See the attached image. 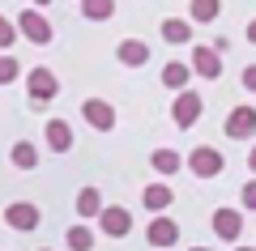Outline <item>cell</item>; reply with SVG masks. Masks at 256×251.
Segmentation results:
<instances>
[{"label": "cell", "mask_w": 256, "mask_h": 251, "mask_svg": "<svg viewBox=\"0 0 256 251\" xmlns=\"http://www.w3.org/2000/svg\"><path fill=\"white\" fill-rule=\"evenodd\" d=\"M248 171H256V145L248 149Z\"/></svg>", "instance_id": "83f0119b"}, {"label": "cell", "mask_w": 256, "mask_h": 251, "mask_svg": "<svg viewBox=\"0 0 256 251\" xmlns=\"http://www.w3.org/2000/svg\"><path fill=\"white\" fill-rule=\"evenodd\" d=\"M9 158H13V166H18V171H34V162H38V149L30 141H18L9 149Z\"/></svg>", "instance_id": "ac0fdd59"}, {"label": "cell", "mask_w": 256, "mask_h": 251, "mask_svg": "<svg viewBox=\"0 0 256 251\" xmlns=\"http://www.w3.org/2000/svg\"><path fill=\"white\" fill-rule=\"evenodd\" d=\"M98 226H102L107 239H124V234L132 230V213L120 209V205H107V209H102V217H98Z\"/></svg>", "instance_id": "9c48e42d"}, {"label": "cell", "mask_w": 256, "mask_h": 251, "mask_svg": "<svg viewBox=\"0 0 256 251\" xmlns=\"http://www.w3.org/2000/svg\"><path fill=\"white\" fill-rule=\"evenodd\" d=\"M235 251H256V247H235Z\"/></svg>", "instance_id": "f1b7e54d"}, {"label": "cell", "mask_w": 256, "mask_h": 251, "mask_svg": "<svg viewBox=\"0 0 256 251\" xmlns=\"http://www.w3.org/2000/svg\"><path fill=\"white\" fill-rule=\"evenodd\" d=\"M192 251H210V247H192Z\"/></svg>", "instance_id": "4dcf8cb0"}, {"label": "cell", "mask_w": 256, "mask_h": 251, "mask_svg": "<svg viewBox=\"0 0 256 251\" xmlns=\"http://www.w3.org/2000/svg\"><path fill=\"white\" fill-rule=\"evenodd\" d=\"M226 136L230 141H248L256 136V107H235L226 115Z\"/></svg>", "instance_id": "52a82bcc"}, {"label": "cell", "mask_w": 256, "mask_h": 251, "mask_svg": "<svg viewBox=\"0 0 256 251\" xmlns=\"http://www.w3.org/2000/svg\"><path fill=\"white\" fill-rule=\"evenodd\" d=\"M188 13H192V21H201V26H205V21H214L222 13V0H192Z\"/></svg>", "instance_id": "7402d4cb"}, {"label": "cell", "mask_w": 256, "mask_h": 251, "mask_svg": "<svg viewBox=\"0 0 256 251\" xmlns=\"http://www.w3.org/2000/svg\"><path fill=\"white\" fill-rule=\"evenodd\" d=\"M201 111H205V98H201V94H192V90H180V94H175V102H171L175 128H192L196 119H201Z\"/></svg>", "instance_id": "7a4b0ae2"}, {"label": "cell", "mask_w": 256, "mask_h": 251, "mask_svg": "<svg viewBox=\"0 0 256 251\" xmlns=\"http://www.w3.org/2000/svg\"><path fill=\"white\" fill-rule=\"evenodd\" d=\"M192 68H196V77L218 81L222 77V51L218 47H196V51H192Z\"/></svg>", "instance_id": "30bf717a"}, {"label": "cell", "mask_w": 256, "mask_h": 251, "mask_svg": "<svg viewBox=\"0 0 256 251\" xmlns=\"http://www.w3.org/2000/svg\"><path fill=\"white\" fill-rule=\"evenodd\" d=\"M244 90L256 94V64H252V68H244Z\"/></svg>", "instance_id": "484cf974"}, {"label": "cell", "mask_w": 256, "mask_h": 251, "mask_svg": "<svg viewBox=\"0 0 256 251\" xmlns=\"http://www.w3.org/2000/svg\"><path fill=\"white\" fill-rule=\"evenodd\" d=\"M34 4H52V0H34Z\"/></svg>", "instance_id": "f546056e"}, {"label": "cell", "mask_w": 256, "mask_h": 251, "mask_svg": "<svg viewBox=\"0 0 256 251\" xmlns=\"http://www.w3.org/2000/svg\"><path fill=\"white\" fill-rule=\"evenodd\" d=\"M210 226H214V234L226 239V243H235L239 234H244V217H239V209H214Z\"/></svg>", "instance_id": "ba28073f"}, {"label": "cell", "mask_w": 256, "mask_h": 251, "mask_svg": "<svg viewBox=\"0 0 256 251\" xmlns=\"http://www.w3.org/2000/svg\"><path fill=\"white\" fill-rule=\"evenodd\" d=\"M82 115H86V124L98 128V132H111V128H116V107H111L107 98H86Z\"/></svg>", "instance_id": "8992f818"}, {"label": "cell", "mask_w": 256, "mask_h": 251, "mask_svg": "<svg viewBox=\"0 0 256 251\" xmlns=\"http://www.w3.org/2000/svg\"><path fill=\"white\" fill-rule=\"evenodd\" d=\"M171 200H175V192L166 188V183H150V188L141 192V205L150 209V217H158V213H166V209H171Z\"/></svg>", "instance_id": "7c38bea8"}, {"label": "cell", "mask_w": 256, "mask_h": 251, "mask_svg": "<svg viewBox=\"0 0 256 251\" xmlns=\"http://www.w3.org/2000/svg\"><path fill=\"white\" fill-rule=\"evenodd\" d=\"M248 43H252V47H256V17H252V21H248Z\"/></svg>", "instance_id": "4316f807"}, {"label": "cell", "mask_w": 256, "mask_h": 251, "mask_svg": "<svg viewBox=\"0 0 256 251\" xmlns=\"http://www.w3.org/2000/svg\"><path fill=\"white\" fill-rule=\"evenodd\" d=\"M64 243H68V251H94V230L90 226H73L64 234Z\"/></svg>", "instance_id": "44dd1931"}, {"label": "cell", "mask_w": 256, "mask_h": 251, "mask_svg": "<svg viewBox=\"0 0 256 251\" xmlns=\"http://www.w3.org/2000/svg\"><path fill=\"white\" fill-rule=\"evenodd\" d=\"M239 200H244V209H248V213H256V179H252V183H244Z\"/></svg>", "instance_id": "d4e9b609"}, {"label": "cell", "mask_w": 256, "mask_h": 251, "mask_svg": "<svg viewBox=\"0 0 256 251\" xmlns=\"http://www.w3.org/2000/svg\"><path fill=\"white\" fill-rule=\"evenodd\" d=\"M38 222H43V213H38V205H30V200H13V205L4 209V226H13V230H38Z\"/></svg>", "instance_id": "5b68a950"}, {"label": "cell", "mask_w": 256, "mask_h": 251, "mask_svg": "<svg viewBox=\"0 0 256 251\" xmlns=\"http://www.w3.org/2000/svg\"><path fill=\"white\" fill-rule=\"evenodd\" d=\"M18 26H22V34H26L34 47H47V43H52V21H47L38 9H22Z\"/></svg>", "instance_id": "277c9868"}, {"label": "cell", "mask_w": 256, "mask_h": 251, "mask_svg": "<svg viewBox=\"0 0 256 251\" xmlns=\"http://www.w3.org/2000/svg\"><path fill=\"white\" fill-rule=\"evenodd\" d=\"M116 13V0H82V17L86 21H107Z\"/></svg>", "instance_id": "d6986e66"}, {"label": "cell", "mask_w": 256, "mask_h": 251, "mask_svg": "<svg viewBox=\"0 0 256 251\" xmlns=\"http://www.w3.org/2000/svg\"><path fill=\"white\" fill-rule=\"evenodd\" d=\"M73 209L82 217H102V209H107V205H102V192L98 188H82V192H77V200H73Z\"/></svg>", "instance_id": "9a60e30c"}, {"label": "cell", "mask_w": 256, "mask_h": 251, "mask_svg": "<svg viewBox=\"0 0 256 251\" xmlns=\"http://www.w3.org/2000/svg\"><path fill=\"white\" fill-rule=\"evenodd\" d=\"M162 38H166L171 47H184V43L192 38V26H188L184 17H166V21H162Z\"/></svg>", "instance_id": "e0dca14e"}, {"label": "cell", "mask_w": 256, "mask_h": 251, "mask_svg": "<svg viewBox=\"0 0 256 251\" xmlns=\"http://www.w3.org/2000/svg\"><path fill=\"white\" fill-rule=\"evenodd\" d=\"M26 90H30V102H52L60 94V77L52 68H30L26 72Z\"/></svg>", "instance_id": "3957f363"}, {"label": "cell", "mask_w": 256, "mask_h": 251, "mask_svg": "<svg viewBox=\"0 0 256 251\" xmlns=\"http://www.w3.org/2000/svg\"><path fill=\"white\" fill-rule=\"evenodd\" d=\"M43 136H47V145H52V153H68L73 149V128L64 124V119H52V124L43 128Z\"/></svg>", "instance_id": "5bb4252c"}, {"label": "cell", "mask_w": 256, "mask_h": 251, "mask_svg": "<svg viewBox=\"0 0 256 251\" xmlns=\"http://www.w3.org/2000/svg\"><path fill=\"white\" fill-rule=\"evenodd\" d=\"M188 171L196 175V179H214V175L226 171V158H222L214 145H201V149H192V153H188Z\"/></svg>", "instance_id": "6da1fadb"}, {"label": "cell", "mask_w": 256, "mask_h": 251, "mask_svg": "<svg viewBox=\"0 0 256 251\" xmlns=\"http://www.w3.org/2000/svg\"><path fill=\"white\" fill-rule=\"evenodd\" d=\"M18 30L22 26H13L9 17H0V47H13V43H18Z\"/></svg>", "instance_id": "cb8c5ba5"}, {"label": "cell", "mask_w": 256, "mask_h": 251, "mask_svg": "<svg viewBox=\"0 0 256 251\" xmlns=\"http://www.w3.org/2000/svg\"><path fill=\"white\" fill-rule=\"evenodd\" d=\"M18 68H22V64L13 60V55H0V85H9V81H18Z\"/></svg>", "instance_id": "603a6c76"}, {"label": "cell", "mask_w": 256, "mask_h": 251, "mask_svg": "<svg viewBox=\"0 0 256 251\" xmlns=\"http://www.w3.org/2000/svg\"><path fill=\"white\" fill-rule=\"evenodd\" d=\"M120 64H128V68H141V64H150V47L141 43V38H124V43L116 47Z\"/></svg>", "instance_id": "4fadbf2b"}, {"label": "cell", "mask_w": 256, "mask_h": 251, "mask_svg": "<svg viewBox=\"0 0 256 251\" xmlns=\"http://www.w3.org/2000/svg\"><path fill=\"white\" fill-rule=\"evenodd\" d=\"M150 162H154L158 175H175V171L184 166V158H180L175 149H154V158H150Z\"/></svg>", "instance_id": "ffe728a7"}, {"label": "cell", "mask_w": 256, "mask_h": 251, "mask_svg": "<svg viewBox=\"0 0 256 251\" xmlns=\"http://www.w3.org/2000/svg\"><path fill=\"white\" fill-rule=\"evenodd\" d=\"M192 72H196V68H188L184 60H171V64L162 68V85L180 94V90H188V77H192Z\"/></svg>", "instance_id": "2e32d148"}, {"label": "cell", "mask_w": 256, "mask_h": 251, "mask_svg": "<svg viewBox=\"0 0 256 251\" xmlns=\"http://www.w3.org/2000/svg\"><path fill=\"white\" fill-rule=\"evenodd\" d=\"M175 239H180V226H175L171 217H162V213H158L154 222H150V230H146V243H150V247H171Z\"/></svg>", "instance_id": "8fae6325"}]
</instances>
